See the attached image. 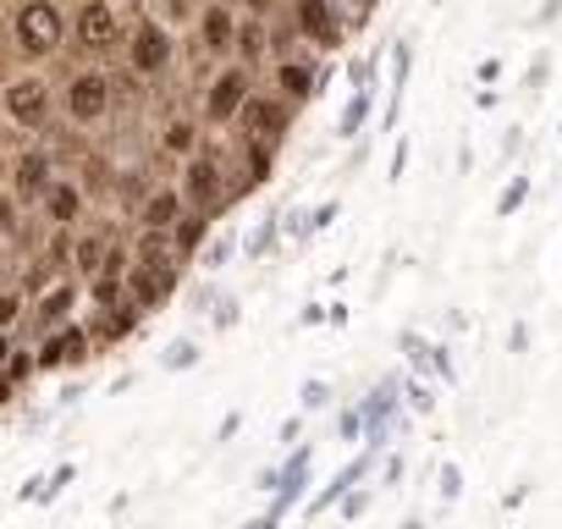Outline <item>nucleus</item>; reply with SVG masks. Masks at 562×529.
<instances>
[{
  "label": "nucleus",
  "mask_w": 562,
  "mask_h": 529,
  "mask_svg": "<svg viewBox=\"0 0 562 529\" xmlns=\"http://www.w3.org/2000/svg\"><path fill=\"white\" fill-rule=\"evenodd\" d=\"M7 40L29 67H40V61L61 56V45L72 40V18L61 0H18L7 18Z\"/></svg>",
  "instance_id": "nucleus-1"
},
{
  "label": "nucleus",
  "mask_w": 562,
  "mask_h": 529,
  "mask_svg": "<svg viewBox=\"0 0 562 529\" xmlns=\"http://www.w3.org/2000/svg\"><path fill=\"white\" fill-rule=\"evenodd\" d=\"M56 105H61V116H67L72 127H100V122L111 116V105H116L111 72H100V67L72 72V78L56 89Z\"/></svg>",
  "instance_id": "nucleus-2"
},
{
  "label": "nucleus",
  "mask_w": 562,
  "mask_h": 529,
  "mask_svg": "<svg viewBox=\"0 0 562 529\" xmlns=\"http://www.w3.org/2000/svg\"><path fill=\"white\" fill-rule=\"evenodd\" d=\"M72 45L89 56V61H105L127 45V29H122V12L116 0H78L72 12Z\"/></svg>",
  "instance_id": "nucleus-3"
},
{
  "label": "nucleus",
  "mask_w": 562,
  "mask_h": 529,
  "mask_svg": "<svg viewBox=\"0 0 562 529\" xmlns=\"http://www.w3.org/2000/svg\"><path fill=\"white\" fill-rule=\"evenodd\" d=\"M259 89H254V67L248 61H226L215 78H210V89H204V122L210 127H237V116H243V105L254 100ZM276 94V89H270Z\"/></svg>",
  "instance_id": "nucleus-4"
},
{
  "label": "nucleus",
  "mask_w": 562,
  "mask_h": 529,
  "mask_svg": "<svg viewBox=\"0 0 562 529\" xmlns=\"http://www.w3.org/2000/svg\"><path fill=\"white\" fill-rule=\"evenodd\" d=\"M0 111H7V122L40 133V127L50 122V111H56V89H50V78H40V72H18V78H7V83H0Z\"/></svg>",
  "instance_id": "nucleus-5"
},
{
  "label": "nucleus",
  "mask_w": 562,
  "mask_h": 529,
  "mask_svg": "<svg viewBox=\"0 0 562 529\" xmlns=\"http://www.w3.org/2000/svg\"><path fill=\"white\" fill-rule=\"evenodd\" d=\"M171 56H177V40H171V29L160 23V18H144L133 34H127V45H122V61H127V72L133 78H160L166 67H171Z\"/></svg>",
  "instance_id": "nucleus-6"
},
{
  "label": "nucleus",
  "mask_w": 562,
  "mask_h": 529,
  "mask_svg": "<svg viewBox=\"0 0 562 529\" xmlns=\"http://www.w3.org/2000/svg\"><path fill=\"white\" fill-rule=\"evenodd\" d=\"M50 182H56V166H50L45 149H34V155H23V160L12 166V193H18L23 204H40V199L50 193Z\"/></svg>",
  "instance_id": "nucleus-7"
},
{
  "label": "nucleus",
  "mask_w": 562,
  "mask_h": 529,
  "mask_svg": "<svg viewBox=\"0 0 562 529\" xmlns=\"http://www.w3.org/2000/svg\"><path fill=\"white\" fill-rule=\"evenodd\" d=\"M188 215L182 188H149V199L138 204V232H171Z\"/></svg>",
  "instance_id": "nucleus-8"
},
{
  "label": "nucleus",
  "mask_w": 562,
  "mask_h": 529,
  "mask_svg": "<svg viewBox=\"0 0 562 529\" xmlns=\"http://www.w3.org/2000/svg\"><path fill=\"white\" fill-rule=\"evenodd\" d=\"M40 204H45L50 226H78V215H83V182H72V177H56V182H50V193H45Z\"/></svg>",
  "instance_id": "nucleus-9"
},
{
  "label": "nucleus",
  "mask_w": 562,
  "mask_h": 529,
  "mask_svg": "<svg viewBox=\"0 0 562 529\" xmlns=\"http://www.w3.org/2000/svg\"><path fill=\"white\" fill-rule=\"evenodd\" d=\"M83 353H89V331H83V326H67V331H56V337L45 342L40 364H78Z\"/></svg>",
  "instance_id": "nucleus-10"
},
{
  "label": "nucleus",
  "mask_w": 562,
  "mask_h": 529,
  "mask_svg": "<svg viewBox=\"0 0 562 529\" xmlns=\"http://www.w3.org/2000/svg\"><path fill=\"white\" fill-rule=\"evenodd\" d=\"M105 254H111V237H105V232H83V237H72V259H78V271H83V277L100 271Z\"/></svg>",
  "instance_id": "nucleus-11"
},
{
  "label": "nucleus",
  "mask_w": 562,
  "mask_h": 529,
  "mask_svg": "<svg viewBox=\"0 0 562 529\" xmlns=\"http://www.w3.org/2000/svg\"><path fill=\"white\" fill-rule=\"evenodd\" d=\"M72 304H78V288H72V282H56V288L45 293V304H40V320H45V326H61Z\"/></svg>",
  "instance_id": "nucleus-12"
},
{
  "label": "nucleus",
  "mask_w": 562,
  "mask_h": 529,
  "mask_svg": "<svg viewBox=\"0 0 562 529\" xmlns=\"http://www.w3.org/2000/svg\"><path fill=\"white\" fill-rule=\"evenodd\" d=\"M18 221H23V199L0 182V237H12L18 232Z\"/></svg>",
  "instance_id": "nucleus-13"
},
{
  "label": "nucleus",
  "mask_w": 562,
  "mask_h": 529,
  "mask_svg": "<svg viewBox=\"0 0 562 529\" xmlns=\"http://www.w3.org/2000/svg\"><path fill=\"white\" fill-rule=\"evenodd\" d=\"M18 315H23V293H0V331L18 326Z\"/></svg>",
  "instance_id": "nucleus-14"
},
{
  "label": "nucleus",
  "mask_w": 562,
  "mask_h": 529,
  "mask_svg": "<svg viewBox=\"0 0 562 529\" xmlns=\"http://www.w3.org/2000/svg\"><path fill=\"white\" fill-rule=\"evenodd\" d=\"M12 177V166H7V144H0V182H7Z\"/></svg>",
  "instance_id": "nucleus-15"
},
{
  "label": "nucleus",
  "mask_w": 562,
  "mask_h": 529,
  "mask_svg": "<svg viewBox=\"0 0 562 529\" xmlns=\"http://www.w3.org/2000/svg\"><path fill=\"white\" fill-rule=\"evenodd\" d=\"M12 45V40H7ZM7 45H0V83H7Z\"/></svg>",
  "instance_id": "nucleus-16"
},
{
  "label": "nucleus",
  "mask_w": 562,
  "mask_h": 529,
  "mask_svg": "<svg viewBox=\"0 0 562 529\" xmlns=\"http://www.w3.org/2000/svg\"><path fill=\"white\" fill-rule=\"evenodd\" d=\"M0 282H7V264H0Z\"/></svg>",
  "instance_id": "nucleus-17"
}]
</instances>
